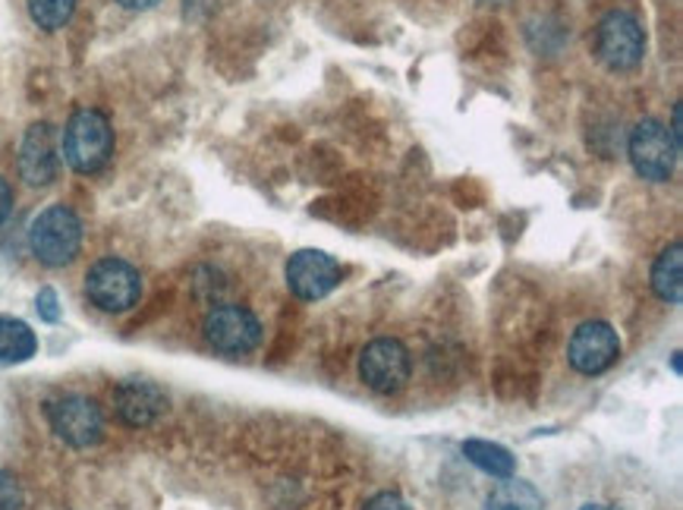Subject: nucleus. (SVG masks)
I'll return each mask as SVG.
<instances>
[{
    "label": "nucleus",
    "instance_id": "nucleus-16",
    "mask_svg": "<svg viewBox=\"0 0 683 510\" xmlns=\"http://www.w3.org/2000/svg\"><path fill=\"white\" fill-rule=\"evenodd\" d=\"M485 510H542V495L530 482L505 480L485 501Z\"/></svg>",
    "mask_w": 683,
    "mask_h": 510
},
{
    "label": "nucleus",
    "instance_id": "nucleus-18",
    "mask_svg": "<svg viewBox=\"0 0 683 510\" xmlns=\"http://www.w3.org/2000/svg\"><path fill=\"white\" fill-rule=\"evenodd\" d=\"M0 510H23V485L7 470H0Z\"/></svg>",
    "mask_w": 683,
    "mask_h": 510
},
{
    "label": "nucleus",
    "instance_id": "nucleus-15",
    "mask_svg": "<svg viewBox=\"0 0 683 510\" xmlns=\"http://www.w3.org/2000/svg\"><path fill=\"white\" fill-rule=\"evenodd\" d=\"M463 457L479 467L482 473H488V476H495V480H510L513 473H517V460H513V453L501 445H495V441H479V438H470V441H463Z\"/></svg>",
    "mask_w": 683,
    "mask_h": 510
},
{
    "label": "nucleus",
    "instance_id": "nucleus-13",
    "mask_svg": "<svg viewBox=\"0 0 683 510\" xmlns=\"http://www.w3.org/2000/svg\"><path fill=\"white\" fill-rule=\"evenodd\" d=\"M653 290L655 297L668 306H678L683 300V246L671 242L653 265Z\"/></svg>",
    "mask_w": 683,
    "mask_h": 510
},
{
    "label": "nucleus",
    "instance_id": "nucleus-23",
    "mask_svg": "<svg viewBox=\"0 0 683 510\" xmlns=\"http://www.w3.org/2000/svg\"><path fill=\"white\" fill-rule=\"evenodd\" d=\"M123 10H151L154 3H161V0H117Z\"/></svg>",
    "mask_w": 683,
    "mask_h": 510
},
{
    "label": "nucleus",
    "instance_id": "nucleus-14",
    "mask_svg": "<svg viewBox=\"0 0 683 510\" xmlns=\"http://www.w3.org/2000/svg\"><path fill=\"white\" fill-rule=\"evenodd\" d=\"M38 353V337L35 331L13 315H0V362L16 365V362L32 360Z\"/></svg>",
    "mask_w": 683,
    "mask_h": 510
},
{
    "label": "nucleus",
    "instance_id": "nucleus-12",
    "mask_svg": "<svg viewBox=\"0 0 683 510\" xmlns=\"http://www.w3.org/2000/svg\"><path fill=\"white\" fill-rule=\"evenodd\" d=\"M114 410L123 425L149 428L167 413V394L149 378H126L114 390Z\"/></svg>",
    "mask_w": 683,
    "mask_h": 510
},
{
    "label": "nucleus",
    "instance_id": "nucleus-22",
    "mask_svg": "<svg viewBox=\"0 0 683 510\" xmlns=\"http://www.w3.org/2000/svg\"><path fill=\"white\" fill-rule=\"evenodd\" d=\"M681 104H674V111H671V129H668V133H671V139H674V146H678V149H681V139H683V129H681Z\"/></svg>",
    "mask_w": 683,
    "mask_h": 510
},
{
    "label": "nucleus",
    "instance_id": "nucleus-21",
    "mask_svg": "<svg viewBox=\"0 0 683 510\" xmlns=\"http://www.w3.org/2000/svg\"><path fill=\"white\" fill-rule=\"evenodd\" d=\"M10 211H13V189H10V183L0 177V224L10 217Z\"/></svg>",
    "mask_w": 683,
    "mask_h": 510
},
{
    "label": "nucleus",
    "instance_id": "nucleus-9",
    "mask_svg": "<svg viewBox=\"0 0 683 510\" xmlns=\"http://www.w3.org/2000/svg\"><path fill=\"white\" fill-rule=\"evenodd\" d=\"M621 357V337L608 322H586L573 331L567 360L580 375H601Z\"/></svg>",
    "mask_w": 683,
    "mask_h": 510
},
{
    "label": "nucleus",
    "instance_id": "nucleus-19",
    "mask_svg": "<svg viewBox=\"0 0 683 510\" xmlns=\"http://www.w3.org/2000/svg\"><path fill=\"white\" fill-rule=\"evenodd\" d=\"M35 309H38V315H41L48 325L60 322V300L51 287H41V290H38V297H35Z\"/></svg>",
    "mask_w": 683,
    "mask_h": 510
},
{
    "label": "nucleus",
    "instance_id": "nucleus-20",
    "mask_svg": "<svg viewBox=\"0 0 683 510\" xmlns=\"http://www.w3.org/2000/svg\"><path fill=\"white\" fill-rule=\"evenodd\" d=\"M362 510H413L397 492H382V495H375L372 501H365V508Z\"/></svg>",
    "mask_w": 683,
    "mask_h": 510
},
{
    "label": "nucleus",
    "instance_id": "nucleus-5",
    "mask_svg": "<svg viewBox=\"0 0 683 510\" xmlns=\"http://www.w3.org/2000/svg\"><path fill=\"white\" fill-rule=\"evenodd\" d=\"M86 297L101 312H129L142 297V274L126 259H98L86 274Z\"/></svg>",
    "mask_w": 683,
    "mask_h": 510
},
{
    "label": "nucleus",
    "instance_id": "nucleus-2",
    "mask_svg": "<svg viewBox=\"0 0 683 510\" xmlns=\"http://www.w3.org/2000/svg\"><path fill=\"white\" fill-rule=\"evenodd\" d=\"M32 256L45 269H63L70 265L83 249V221L66 206H48L29 227Z\"/></svg>",
    "mask_w": 683,
    "mask_h": 510
},
{
    "label": "nucleus",
    "instance_id": "nucleus-7",
    "mask_svg": "<svg viewBox=\"0 0 683 510\" xmlns=\"http://www.w3.org/2000/svg\"><path fill=\"white\" fill-rule=\"evenodd\" d=\"M626 154H630V164L633 171L649 183H665L671 181L674 174V164H678V154L681 149L674 146L668 126L658 121H643L633 126L630 133V142H626Z\"/></svg>",
    "mask_w": 683,
    "mask_h": 510
},
{
    "label": "nucleus",
    "instance_id": "nucleus-4",
    "mask_svg": "<svg viewBox=\"0 0 683 510\" xmlns=\"http://www.w3.org/2000/svg\"><path fill=\"white\" fill-rule=\"evenodd\" d=\"M595 58L611 73H626L646 54V32L624 10H611L595 26Z\"/></svg>",
    "mask_w": 683,
    "mask_h": 510
},
{
    "label": "nucleus",
    "instance_id": "nucleus-1",
    "mask_svg": "<svg viewBox=\"0 0 683 510\" xmlns=\"http://www.w3.org/2000/svg\"><path fill=\"white\" fill-rule=\"evenodd\" d=\"M60 151H63L66 164L76 174H98L111 161V154H114V129H111V121L101 111H91V108L76 111L66 121Z\"/></svg>",
    "mask_w": 683,
    "mask_h": 510
},
{
    "label": "nucleus",
    "instance_id": "nucleus-6",
    "mask_svg": "<svg viewBox=\"0 0 683 510\" xmlns=\"http://www.w3.org/2000/svg\"><path fill=\"white\" fill-rule=\"evenodd\" d=\"M202 334L211 350L224 357H246L262 344V322L246 306L221 302L206 315Z\"/></svg>",
    "mask_w": 683,
    "mask_h": 510
},
{
    "label": "nucleus",
    "instance_id": "nucleus-11",
    "mask_svg": "<svg viewBox=\"0 0 683 510\" xmlns=\"http://www.w3.org/2000/svg\"><path fill=\"white\" fill-rule=\"evenodd\" d=\"M60 146L51 123H32L20 146V177L29 186H48L58 181Z\"/></svg>",
    "mask_w": 683,
    "mask_h": 510
},
{
    "label": "nucleus",
    "instance_id": "nucleus-10",
    "mask_svg": "<svg viewBox=\"0 0 683 510\" xmlns=\"http://www.w3.org/2000/svg\"><path fill=\"white\" fill-rule=\"evenodd\" d=\"M340 265L322 249H299L287 262V287L290 294L306 302L327 297L340 284Z\"/></svg>",
    "mask_w": 683,
    "mask_h": 510
},
{
    "label": "nucleus",
    "instance_id": "nucleus-24",
    "mask_svg": "<svg viewBox=\"0 0 683 510\" xmlns=\"http://www.w3.org/2000/svg\"><path fill=\"white\" fill-rule=\"evenodd\" d=\"M583 510H614V508H608V505H586Z\"/></svg>",
    "mask_w": 683,
    "mask_h": 510
},
{
    "label": "nucleus",
    "instance_id": "nucleus-8",
    "mask_svg": "<svg viewBox=\"0 0 683 510\" xmlns=\"http://www.w3.org/2000/svg\"><path fill=\"white\" fill-rule=\"evenodd\" d=\"M413 372L410 350L394 340V337H378L372 340L362 357H359V378L365 382V388L375 394H397L407 388Z\"/></svg>",
    "mask_w": 683,
    "mask_h": 510
},
{
    "label": "nucleus",
    "instance_id": "nucleus-3",
    "mask_svg": "<svg viewBox=\"0 0 683 510\" xmlns=\"http://www.w3.org/2000/svg\"><path fill=\"white\" fill-rule=\"evenodd\" d=\"M45 416L51 432L70 448H95L104 438V413L86 394H63L58 400H48Z\"/></svg>",
    "mask_w": 683,
    "mask_h": 510
},
{
    "label": "nucleus",
    "instance_id": "nucleus-17",
    "mask_svg": "<svg viewBox=\"0 0 683 510\" xmlns=\"http://www.w3.org/2000/svg\"><path fill=\"white\" fill-rule=\"evenodd\" d=\"M76 0H29V16L45 32H58L70 23Z\"/></svg>",
    "mask_w": 683,
    "mask_h": 510
}]
</instances>
